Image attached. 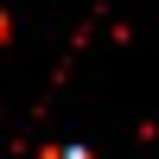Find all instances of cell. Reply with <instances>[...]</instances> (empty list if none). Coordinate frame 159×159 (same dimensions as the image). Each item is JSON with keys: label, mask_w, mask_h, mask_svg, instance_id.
<instances>
[{"label": "cell", "mask_w": 159, "mask_h": 159, "mask_svg": "<svg viewBox=\"0 0 159 159\" xmlns=\"http://www.w3.org/2000/svg\"><path fill=\"white\" fill-rule=\"evenodd\" d=\"M0 32H7V19H0Z\"/></svg>", "instance_id": "2"}, {"label": "cell", "mask_w": 159, "mask_h": 159, "mask_svg": "<svg viewBox=\"0 0 159 159\" xmlns=\"http://www.w3.org/2000/svg\"><path fill=\"white\" fill-rule=\"evenodd\" d=\"M51 159H89V153H83V147H57Z\"/></svg>", "instance_id": "1"}]
</instances>
